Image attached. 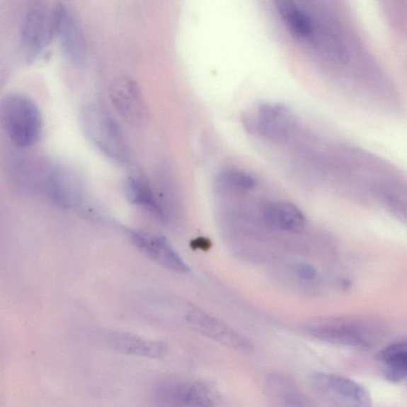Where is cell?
<instances>
[{"mask_svg":"<svg viewBox=\"0 0 407 407\" xmlns=\"http://www.w3.org/2000/svg\"><path fill=\"white\" fill-rule=\"evenodd\" d=\"M79 124L86 139L96 150L116 164L126 165L131 151L117 122L98 103H88L79 115Z\"/></svg>","mask_w":407,"mask_h":407,"instance_id":"1","label":"cell"},{"mask_svg":"<svg viewBox=\"0 0 407 407\" xmlns=\"http://www.w3.org/2000/svg\"><path fill=\"white\" fill-rule=\"evenodd\" d=\"M0 117L6 137L18 147L33 146L41 138L42 116L36 103L28 96H6L0 108Z\"/></svg>","mask_w":407,"mask_h":407,"instance_id":"2","label":"cell"},{"mask_svg":"<svg viewBox=\"0 0 407 407\" xmlns=\"http://www.w3.org/2000/svg\"><path fill=\"white\" fill-rule=\"evenodd\" d=\"M38 188L50 202L63 209L75 208L84 195L81 178L62 166L45 168Z\"/></svg>","mask_w":407,"mask_h":407,"instance_id":"3","label":"cell"},{"mask_svg":"<svg viewBox=\"0 0 407 407\" xmlns=\"http://www.w3.org/2000/svg\"><path fill=\"white\" fill-rule=\"evenodd\" d=\"M186 320L193 331L231 350L243 353L253 351V345L246 338L222 321L202 311L201 309H192L187 314Z\"/></svg>","mask_w":407,"mask_h":407,"instance_id":"4","label":"cell"},{"mask_svg":"<svg viewBox=\"0 0 407 407\" xmlns=\"http://www.w3.org/2000/svg\"><path fill=\"white\" fill-rule=\"evenodd\" d=\"M311 382L322 395L338 401L361 407L372 405L369 391L356 381L337 374L316 373L312 377Z\"/></svg>","mask_w":407,"mask_h":407,"instance_id":"5","label":"cell"},{"mask_svg":"<svg viewBox=\"0 0 407 407\" xmlns=\"http://www.w3.org/2000/svg\"><path fill=\"white\" fill-rule=\"evenodd\" d=\"M110 98L116 111L129 125L140 127L146 125L148 111L137 82L130 79L116 81L110 90Z\"/></svg>","mask_w":407,"mask_h":407,"instance_id":"6","label":"cell"},{"mask_svg":"<svg viewBox=\"0 0 407 407\" xmlns=\"http://www.w3.org/2000/svg\"><path fill=\"white\" fill-rule=\"evenodd\" d=\"M128 234L135 247L161 267L178 273H190L188 265L165 237L139 230L129 231Z\"/></svg>","mask_w":407,"mask_h":407,"instance_id":"7","label":"cell"},{"mask_svg":"<svg viewBox=\"0 0 407 407\" xmlns=\"http://www.w3.org/2000/svg\"><path fill=\"white\" fill-rule=\"evenodd\" d=\"M52 18L64 55L71 62L82 64L86 57V44L74 17L64 6L57 5L52 11Z\"/></svg>","mask_w":407,"mask_h":407,"instance_id":"8","label":"cell"},{"mask_svg":"<svg viewBox=\"0 0 407 407\" xmlns=\"http://www.w3.org/2000/svg\"><path fill=\"white\" fill-rule=\"evenodd\" d=\"M294 115L285 105L263 103L257 110L256 125L258 132L271 141L287 138L294 126Z\"/></svg>","mask_w":407,"mask_h":407,"instance_id":"9","label":"cell"},{"mask_svg":"<svg viewBox=\"0 0 407 407\" xmlns=\"http://www.w3.org/2000/svg\"><path fill=\"white\" fill-rule=\"evenodd\" d=\"M159 401L190 406H213L219 401L217 393L202 383L166 385L157 393Z\"/></svg>","mask_w":407,"mask_h":407,"instance_id":"10","label":"cell"},{"mask_svg":"<svg viewBox=\"0 0 407 407\" xmlns=\"http://www.w3.org/2000/svg\"><path fill=\"white\" fill-rule=\"evenodd\" d=\"M55 35L52 12L34 9L25 15L21 27V38L25 47L37 53L50 42Z\"/></svg>","mask_w":407,"mask_h":407,"instance_id":"11","label":"cell"},{"mask_svg":"<svg viewBox=\"0 0 407 407\" xmlns=\"http://www.w3.org/2000/svg\"><path fill=\"white\" fill-rule=\"evenodd\" d=\"M306 333L326 343L348 347L367 348L372 345L364 329L347 324H326L310 326Z\"/></svg>","mask_w":407,"mask_h":407,"instance_id":"12","label":"cell"},{"mask_svg":"<svg viewBox=\"0 0 407 407\" xmlns=\"http://www.w3.org/2000/svg\"><path fill=\"white\" fill-rule=\"evenodd\" d=\"M262 216L270 227L292 234H299L306 226V217L302 210L287 202H275L265 205Z\"/></svg>","mask_w":407,"mask_h":407,"instance_id":"13","label":"cell"},{"mask_svg":"<svg viewBox=\"0 0 407 407\" xmlns=\"http://www.w3.org/2000/svg\"><path fill=\"white\" fill-rule=\"evenodd\" d=\"M124 192L129 202L145 209L161 222L167 221L163 206L155 198L150 185L145 180L133 176L127 178Z\"/></svg>","mask_w":407,"mask_h":407,"instance_id":"14","label":"cell"},{"mask_svg":"<svg viewBox=\"0 0 407 407\" xmlns=\"http://www.w3.org/2000/svg\"><path fill=\"white\" fill-rule=\"evenodd\" d=\"M110 342L116 350L134 356L157 358L164 352V346L160 342L128 333H115Z\"/></svg>","mask_w":407,"mask_h":407,"instance_id":"15","label":"cell"},{"mask_svg":"<svg viewBox=\"0 0 407 407\" xmlns=\"http://www.w3.org/2000/svg\"><path fill=\"white\" fill-rule=\"evenodd\" d=\"M217 182L226 190L246 193L255 189L256 179L251 174L237 169H226L218 176Z\"/></svg>","mask_w":407,"mask_h":407,"instance_id":"16","label":"cell"},{"mask_svg":"<svg viewBox=\"0 0 407 407\" xmlns=\"http://www.w3.org/2000/svg\"><path fill=\"white\" fill-rule=\"evenodd\" d=\"M270 393L288 406H309V400L299 391L294 390L292 384L282 378L271 377L269 380Z\"/></svg>","mask_w":407,"mask_h":407,"instance_id":"17","label":"cell"},{"mask_svg":"<svg viewBox=\"0 0 407 407\" xmlns=\"http://www.w3.org/2000/svg\"><path fill=\"white\" fill-rule=\"evenodd\" d=\"M297 275L303 281H313L318 276V270L312 265L307 263H301L296 268Z\"/></svg>","mask_w":407,"mask_h":407,"instance_id":"18","label":"cell"},{"mask_svg":"<svg viewBox=\"0 0 407 407\" xmlns=\"http://www.w3.org/2000/svg\"><path fill=\"white\" fill-rule=\"evenodd\" d=\"M192 245L195 249L208 250L211 247V242L205 238H198L192 243Z\"/></svg>","mask_w":407,"mask_h":407,"instance_id":"19","label":"cell"}]
</instances>
